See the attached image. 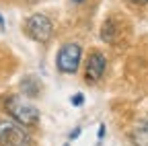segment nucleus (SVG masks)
<instances>
[{"label": "nucleus", "mask_w": 148, "mask_h": 146, "mask_svg": "<svg viewBox=\"0 0 148 146\" xmlns=\"http://www.w3.org/2000/svg\"><path fill=\"white\" fill-rule=\"evenodd\" d=\"M4 111L21 125H37L39 123V109L35 105L27 103L23 97L18 95H10L4 99Z\"/></svg>", "instance_id": "1"}, {"label": "nucleus", "mask_w": 148, "mask_h": 146, "mask_svg": "<svg viewBox=\"0 0 148 146\" xmlns=\"http://www.w3.org/2000/svg\"><path fill=\"white\" fill-rule=\"evenodd\" d=\"M0 146H31V136L21 123L2 119L0 121Z\"/></svg>", "instance_id": "2"}, {"label": "nucleus", "mask_w": 148, "mask_h": 146, "mask_svg": "<svg viewBox=\"0 0 148 146\" xmlns=\"http://www.w3.org/2000/svg\"><path fill=\"white\" fill-rule=\"evenodd\" d=\"M25 31H27V35L33 41L45 43V41L51 39V35H53V25H51V21L45 14H33L25 23Z\"/></svg>", "instance_id": "3"}, {"label": "nucleus", "mask_w": 148, "mask_h": 146, "mask_svg": "<svg viewBox=\"0 0 148 146\" xmlns=\"http://www.w3.org/2000/svg\"><path fill=\"white\" fill-rule=\"evenodd\" d=\"M56 64H58V70L64 72V74H74L80 66V45L78 43H66L58 51Z\"/></svg>", "instance_id": "4"}, {"label": "nucleus", "mask_w": 148, "mask_h": 146, "mask_svg": "<svg viewBox=\"0 0 148 146\" xmlns=\"http://www.w3.org/2000/svg\"><path fill=\"white\" fill-rule=\"evenodd\" d=\"M107 66V58L103 56L101 51H90L88 60H86V70H84V78L86 82H99L103 72Z\"/></svg>", "instance_id": "5"}, {"label": "nucleus", "mask_w": 148, "mask_h": 146, "mask_svg": "<svg viewBox=\"0 0 148 146\" xmlns=\"http://www.w3.org/2000/svg\"><path fill=\"white\" fill-rule=\"evenodd\" d=\"M130 140L134 146H148V121H140L130 132Z\"/></svg>", "instance_id": "6"}, {"label": "nucleus", "mask_w": 148, "mask_h": 146, "mask_svg": "<svg viewBox=\"0 0 148 146\" xmlns=\"http://www.w3.org/2000/svg\"><path fill=\"white\" fill-rule=\"evenodd\" d=\"M21 86H23V93H27V95H31V97H35L37 93H39V86L31 84V76H29V78H25Z\"/></svg>", "instance_id": "7"}, {"label": "nucleus", "mask_w": 148, "mask_h": 146, "mask_svg": "<svg viewBox=\"0 0 148 146\" xmlns=\"http://www.w3.org/2000/svg\"><path fill=\"white\" fill-rule=\"evenodd\" d=\"M72 103H74V105H80V103H82V97H80V95H76V97L72 99Z\"/></svg>", "instance_id": "8"}, {"label": "nucleus", "mask_w": 148, "mask_h": 146, "mask_svg": "<svg viewBox=\"0 0 148 146\" xmlns=\"http://www.w3.org/2000/svg\"><path fill=\"white\" fill-rule=\"evenodd\" d=\"M130 2H134V4H146L148 0H130Z\"/></svg>", "instance_id": "9"}, {"label": "nucleus", "mask_w": 148, "mask_h": 146, "mask_svg": "<svg viewBox=\"0 0 148 146\" xmlns=\"http://www.w3.org/2000/svg\"><path fill=\"white\" fill-rule=\"evenodd\" d=\"M2 25H4V23H2V16H0V27H2Z\"/></svg>", "instance_id": "10"}, {"label": "nucleus", "mask_w": 148, "mask_h": 146, "mask_svg": "<svg viewBox=\"0 0 148 146\" xmlns=\"http://www.w3.org/2000/svg\"><path fill=\"white\" fill-rule=\"evenodd\" d=\"M74 2H82V0H74Z\"/></svg>", "instance_id": "11"}]
</instances>
